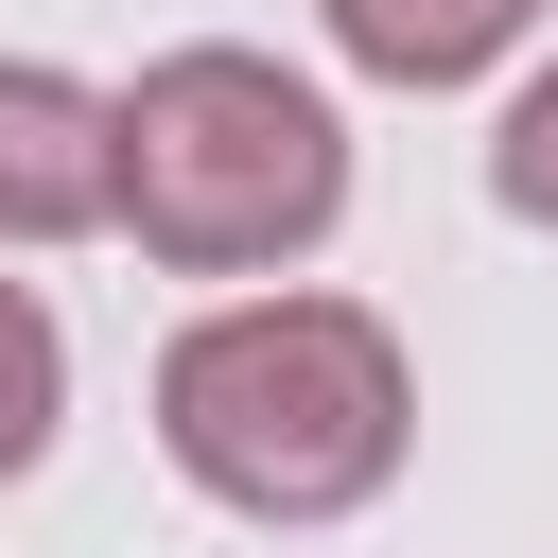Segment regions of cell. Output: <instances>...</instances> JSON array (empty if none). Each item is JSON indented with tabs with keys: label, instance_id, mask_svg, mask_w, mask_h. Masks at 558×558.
Here are the masks:
<instances>
[{
	"label": "cell",
	"instance_id": "obj_5",
	"mask_svg": "<svg viewBox=\"0 0 558 558\" xmlns=\"http://www.w3.org/2000/svg\"><path fill=\"white\" fill-rule=\"evenodd\" d=\"M52 436H70V331H52L35 279H0V488H17Z\"/></svg>",
	"mask_w": 558,
	"mask_h": 558
},
{
	"label": "cell",
	"instance_id": "obj_6",
	"mask_svg": "<svg viewBox=\"0 0 558 558\" xmlns=\"http://www.w3.org/2000/svg\"><path fill=\"white\" fill-rule=\"evenodd\" d=\"M488 209L558 244V52H541V70L506 87V122H488Z\"/></svg>",
	"mask_w": 558,
	"mask_h": 558
},
{
	"label": "cell",
	"instance_id": "obj_4",
	"mask_svg": "<svg viewBox=\"0 0 558 558\" xmlns=\"http://www.w3.org/2000/svg\"><path fill=\"white\" fill-rule=\"evenodd\" d=\"M541 17H558V0H314L331 70H366V87H401V105H436V87H488V70H506Z\"/></svg>",
	"mask_w": 558,
	"mask_h": 558
},
{
	"label": "cell",
	"instance_id": "obj_3",
	"mask_svg": "<svg viewBox=\"0 0 558 558\" xmlns=\"http://www.w3.org/2000/svg\"><path fill=\"white\" fill-rule=\"evenodd\" d=\"M122 192V140H105V87L52 70V52H0V262H52L87 244Z\"/></svg>",
	"mask_w": 558,
	"mask_h": 558
},
{
	"label": "cell",
	"instance_id": "obj_2",
	"mask_svg": "<svg viewBox=\"0 0 558 558\" xmlns=\"http://www.w3.org/2000/svg\"><path fill=\"white\" fill-rule=\"evenodd\" d=\"M105 140H122L105 227L157 279H296L349 227V122H331V87L279 70V52H244V35H174L140 87H105Z\"/></svg>",
	"mask_w": 558,
	"mask_h": 558
},
{
	"label": "cell",
	"instance_id": "obj_1",
	"mask_svg": "<svg viewBox=\"0 0 558 558\" xmlns=\"http://www.w3.org/2000/svg\"><path fill=\"white\" fill-rule=\"evenodd\" d=\"M157 453L227 523H366L418 453V366L331 279H244L157 349Z\"/></svg>",
	"mask_w": 558,
	"mask_h": 558
}]
</instances>
